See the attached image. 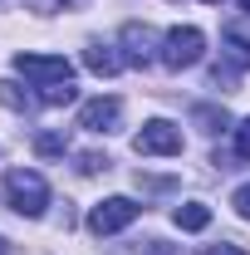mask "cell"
Wrapping results in <instances>:
<instances>
[{
	"mask_svg": "<svg viewBox=\"0 0 250 255\" xmlns=\"http://www.w3.org/2000/svg\"><path fill=\"white\" fill-rule=\"evenodd\" d=\"M196 123L206 128V132H221V128H226V113H221V108H196Z\"/></svg>",
	"mask_w": 250,
	"mask_h": 255,
	"instance_id": "cell-13",
	"label": "cell"
},
{
	"mask_svg": "<svg viewBox=\"0 0 250 255\" xmlns=\"http://www.w3.org/2000/svg\"><path fill=\"white\" fill-rule=\"evenodd\" d=\"M231 206H236V211H241V216L250 221V182H246L241 191H236V196H231Z\"/></svg>",
	"mask_w": 250,
	"mask_h": 255,
	"instance_id": "cell-17",
	"label": "cell"
},
{
	"mask_svg": "<svg viewBox=\"0 0 250 255\" xmlns=\"http://www.w3.org/2000/svg\"><path fill=\"white\" fill-rule=\"evenodd\" d=\"M206 255H246V246H211Z\"/></svg>",
	"mask_w": 250,
	"mask_h": 255,
	"instance_id": "cell-19",
	"label": "cell"
},
{
	"mask_svg": "<svg viewBox=\"0 0 250 255\" xmlns=\"http://www.w3.org/2000/svg\"><path fill=\"white\" fill-rule=\"evenodd\" d=\"M39 103H44V108H64V103H74V79H69V84H49V89H39Z\"/></svg>",
	"mask_w": 250,
	"mask_h": 255,
	"instance_id": "cell-12",
	"label": "cell"
},
{
	"mask_svg": "<svg viewBox=\"0 0 250 255\" xmlns=\"http://www.w3.org/2000/svg\"><path fill=\"white\" fill-rule=\"evenodd\" d=\"M226 59L236 64V69H250V39L241 30H226Z\"/></svg>",
	"mask_w": 250,
	"mask_h": 255,
	"instance_id": "cell-10",
	"label": "cell"
},
{
	"mask_svg": "<svg viewBox=\"0 0 250 255\" xmlns=\"http://www.w3.org/2000/svg\"><path fill=\"white\" fill-rule=\"evenodd\" d=\"M0 255H5V241H0Z\"/></svg>",
	"mask_w": 250,
	"mask_h": 255,
	"instance_id": "cell-22",
	"label": "cell"
},
{
	"mask_svg": "<svg viewBox=\"0 0 250 255\" xmlns=\"http://www.w3.org/2000/svg\"><path fill=\"white\" fill-rule=\"evenodd\" d=\"M142 216V206L132 201V196H108V201H98L94 211H89V231L94 236H118L127 226Z\"/></svg>",
	"mask_w": 250,
	"mask_h": 255,
	"instance_id": "cell-3",
	"label": "cell"
},
{
	"mask_svg": "<svg viewBox=\"0 0 250 255\" xmlns=\"http://www.w3.org/2000/svg\"><path fill=\"white\" fill-rule=\"evenodd\" d=\"M241 10H250V0H241Z\"/></svg>",
	"mask_w": 250,
	"mask_h": 255,
	"instance_id": "cell-20",
	"label": "cell"
},
{
	"mask_svg": "<svg viewBox=\"0 0 250 255\" xmlns=\"http://www.w3.org/2000/svg\"><path fill=\"white\" fill-rule=\"evenodd\" d=\"M0 103H5V108H15V113H25L30 103H39V98H30L15 79H0Z\"/></svg>",
	"mask_w": 250,
	"mask_h": 255,
	"instance_id": "cell-11",
	"label": "cell"
},
{
	"mask_svg": "<svg viewBox=\"0 0 250 255\" xmlns=\"http://www.w3.org/2000/svg\"><path fill=\"white\" fill-rule=\"evenodd\" d=\"M79 172H108V157H98V152H84V157H79Z\"/></svg>",
	"mask_w": 250,
	"mask_h": 255,
	"instance_id": "cell-16",
	"label": "cell"
},
{
	"mask_svg": "<svg viewBox=\"0 0 250 255\" xmlns=\"http://www.w3.org/2000/svg\"><path fill=\"white\" fill-rule=\"evenodd\" d=\"M172 221H177V231H206V226H211V206L187 201V206H177V211H172Z\"/></svg>",
	"mask_w": 250,
	"mask_h": 255,
	"instance_id": "cell-9",
	"label": "cell"
},
{
	"mask_svg": "<svg viewBox=\"0 0 250 255\" xmlns=\"http://www.w3.org/2000/svg\"><path fill=\"white\" fill-rule=\"evenodd\" d=\"M5 196H10V206L20 216H44V206H49V187H44V177L34 167H15L5 177Z\"/></svg>",
	"mask_w": 250,
	"mask_h": 255,
	"instance_id": "cell-1",
	"label": "cell"
},
{
	"mask_svg": "<svg viewBox=\"0 0 250 255\" xmlns=\"http://www.w3.org/2000/svg\"><path fill=\"white\" fill-rule=\"evenodd\" d=\"M118 123H123V103L118 98H94L79 113V128H89V132H113Z\"/></svg>",
	"mask_w": 250,
	"mask_h": 255,
	"instance_id": "cell-6",
	"label": "cell"
},
{
	"mask_svg": "<svg viewBox=\"0 0 250 255\" xmlns=\"http://www.w3.org/2000/svg\"><path fill=\"white\" fill-rule=\"evenodd\" d=\"M236 157H241V162H250V118L236 128Z\"/></svg>",
	"mask_w": 250,
	"mask_h": 255,
	"instance_id": "cell-15",
	"label": "cell"
},
{
	"mask_svg": "<svg viewBox=\"0 0 250 255\" xmlns=\"http://www.w3.org/2000/svg\"><path fill=\"white\" fill-rule=\"evenodd\" d=\"M123 44H127V64H152L157 34L147 30V25H123Z\"/></svg>",
	"mask_w": 250,
	"mask_h": 255,
	"instance_id": "cell-7",
	"label": "cell"
},
{
	"mask_svg": "<svg viewBox=\"0 0 250 255\" xmlns=\"http://www.w3.org/2000/svg\"><path fill=\"white\" fill-rule=\"evenodd\" d=\"M206 5H221V0H206Z\"/></svg>",
	"mask_w": 250,
	"mask_h": 255,
	"instance_id": "cell-21",
	"label": "cell"
},
{
	"mask_svg": "<svg viewBox=\"0 0 250 255\" xmlns=\"http://www.w3.org/2000/svg\"><path fill=\"white\" fill-rule=\"evenodd\" d=\"M34 152H44V157L49 152H64V132H39L34 137Z\"/></svg>",
	"mask_w": 250,
	"mask_h": 255,
	"instance_id": "cell-14",
	"label": "cell"
},
{
	"mask_svg": "<svg viewBox=\"0 0 250 255\" xmlns=\"http://www.w3.org/2000/svg\"><path fill=\"white\" fill-rule=\"evenodd\" d=\"M74 0H30V10H39V15H49V10H69Z\"/></svg>",
	"mask_w": 250,
	"mask_h": 255,
	"instance_id": "cell-18",
	"label": "cell"
},
{
	"mask_svg": "<svg viewBox=\"0 0 250 255\" xmlns=\"http://www.w3.org/2000/svg\"><path fill=\"white\" fill-rule=\"evenodd\" d=\"M201 54H206V34L196 30V25H177V30H167L157 59L182 74V69H191V64H201Z\"/></svg>",
	"mask_w": 250,
	"mask_h": 255,
	"instance_id": "cell-2",
	"label": "cell"
},
{
	"mask_svg": "<svg viewBox=\"0 0 250 255\" xmlns=\"http://www.w3.org/2000/svg\"><path fill=\"white\" fill-rule=\"evenodd\" d=\"M84 69H94V74H103V79H113V74L123 69V59H118L108 44H89V49H84Z\"/></svg>",
	"mask_w": 250,
	"mask_h": 255,
	"instance_id": "cell-8",
	"label": "cell"
},
{
	"mask_svg": "<svg viewBox=\"0 0 250 255\" xmlns=\"http://www.w3.org/2000/svg\"><path fill=\"white\" fill-rule=\"evenodd\" d=\"M132 152H137V157H177V152H182V128L167 123V118L142 123V132L132 137Z\"/></svg>",
	"mask_w": 250,
	"mask_h": 255,
	"instance_id": "cell-4",
	"label": "cell"
},
{
	"mask_svg": "<svg viewBox=\"0 0 250 255\" xmlns=\"http://www.w3.org/2000/svg\"><path fill=\"white\" fill-rule=\"evenodd\" d=\"M15 74H25L39 89H49V84H69L74 79V64L64 54H15Z\"/></svg>",
	"mask_w": 250,
	"mask_h": 255,
	"instance_id": "cell-5",
	"label": "cell"
}]
</instances>
